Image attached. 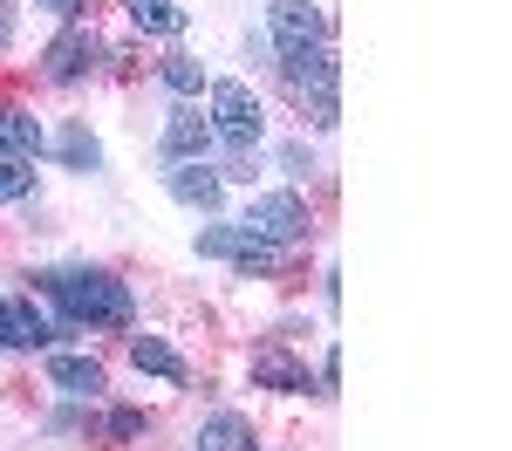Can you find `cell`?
Wrapping results in <instances>:
<instances>
[{
    "label": "cell",
    "mask_w": 512,
    "mask_h": 451,
    "mask_svg": "<svg viewBox=\"0 0 512 451\" xmlns=\"http://www.w3.org/2000/svg\"><path fill=\"white\" fill-rule=\"evenodd\" d=\"M28 281H35L41 301H55L62 335H76V328H130L137 322L130 287H123L117 274H103V267H41V274H28Z\"/></svg>",
    "instance_id": "cell-1"
},
{
    "label": "cell",
    "mask_w": 512,
    "mask_h": 451,
    "mask_svg": "<svg viewBox=\"0 0 512 451\" xmlns=\"http://www.w3.org/2000/svg\"><path fill=\"white\" fill-rule=\"evenodd\" d=\"M212 137L233 151V164H246L260 151V137H267V117H260V96L246 89V82H212Z\"/></svg>",
    "instance_id": "cell-2"
},
{
    "label": "cell",
    "mask_w": 512,
    "mask_h": 451,
    "mask_svg": "<svg viewBox=\"0 0 512 451\" xmlns=\"http://www.w3.org/2000/svg\"><path fill=\"white\" fill-rule=\"evenodd\" d=\"M253 240H267V246H301L308 240V199L301 192H260V199L246 205V219H239Z\"/></svg>",
    "instance_id": "cell-3"
},
{
    "label": "cell",
    "mask_w": 512,
    "mask_h": 451,
    "mask_svg": "<svg viewBox=\"0 0 512 451\" xmlns=\"http://www.w3.org/2000/svg\"><path fill=\"white\" fill-rule=\"evenodd\" d=\"M267 41H274V55H308V48H328V14H321V0H274L267 7Z\"/></svg>",
    "instance_id": "cell-4"
},
{
    "label": "cell",
    "mask_w": 512,
    "mask_h": 451,
    "mask_svg": "<svg viewBox=\"0 0 512 451\" xmlns=\"http://www.w3.org/2000/svg\"><path fill=\"white\" fill-rule=\"evenodd\" d=\"M198 253L205 260H233L239 274H280L294 246H267V240H253L246 226H205L198 233Z\"/></svg>",
    "instance_id": "cell-5"
},
{
    "label": "cell",
    "mask_w": 512,
    "mask_h": 451,
    "mask_svg": "<svg viewBox=\"0 0 512 451\" xmlns=\"http://www.w3.org/2000/svg\"><path fill=\"white\" fill-rule=\"evenodd\" d=\"M96 55H103V41H96V28H82V21H69L62 35L48 41V55H41V76H48V82H82L89 69H96Z\"/></svg>",
    "instance_id": "cell-6"
},
{
    "label": "cell",
    "mask_w": 512,
    "mask_h": 451,
    "mask_svg": "<svg viewBox=\"0 0 512 451\" xmlns=\"http://www.w3.org/2000/svg\"><path fill=\"white\" fill-rule=\"evenodd\" d=\"M205 151H212V123L198 117L192 103H178L171 123H164V158L171 164H205Z\"/></svg>",
    "instance_id": "cell-7"
},
{
    "label": "cell",
    "mask_w": 512,
    "mask_h": 451,
    "mask_svg": "<svg viewBox=\"0 0 512 451\" xmlns=\"http://www.w3.org/2000/svg\"><path fill=\"white\" fill-rule=\"evenodd\" d=\"M164 192H171L178 205H192V212H219L226 178H219V171H205V164H171V171H164Z\"/></svg>",
    "instance_id": "cell-8"
},
{
    "label": "cell",
    "mask_w": 512,
    "mask_h": 451,
    "mask_svg": "<svg viewBox=\"0 0 512 451\" xmlns=\"http://www.w3.org/2000/svg\"><path fill=\"white\" fill-rule=\"evenodd\" d=\"M48 383H55L62 397H89V404H96V397H103V363L82 356V349H55V356H48Z\"/></svg>",
    "instance_id": "cell-9"
},
{
    "label": "cell",
    "mask_w": 512,
    "mask_h": 451,
    "mask_svg": "<svg viewBox=\"0 0 512 451\" xmlns=\"http://www.w3.org/2000/svg\"><path fill=\"white\" fill-rule=\"evenodd\" d=\"M130 363L144 369V376H164V383H178V390L192 383V369H185V356H178V349H171L164 335H130Z\"/></svg>",
    "instance_id": "cell-10"
},
{
    "label": "cell",
    "mask_w": 512,
    "mask_h": 451,
    "mask_svg": "<svg viewBox=\"0 0 512 451\" xmlns=\"http://www.w3.org/2000/svg\"><path fill=\"white\" fill-rule=\"evenodd\" d=\"M253 383L280 390V397H301L308 390V363H294L287 349H253Z\"/></svg>",
    "instance_id": "cell-11"
},
{
    "label": "cell",
    "mask_w": 512,
    "mask_h": 451,
    "mask_svg": "<svg viewBox=\"0 0 512 451\" xmlns=\"http://www.w3.org/2000/svg\"><path fill=\"white\" fill-rule=\"evenodd\" d=\"M198 451H253V424L239 410H212L198 424Z\"/></svg>",
    "instance_id": "cell-12"
},
{
    "label": "cell",
    "mask_w": 512,
    "mask_h": 451,
    "mask_svg": "<svg viewBox=\"0 0 512 451\" xmlns=\"http://www.w3.org/2000/svg\"><path fill=\"white\" fill-rule=\"evenodd\" d=\"M0 151H14V158H41V151H48V137H41V123L28 117V110L0 103Z\"/></svg>",
    "instance_id": "cell-13"
},
{
    "label": "cell",
    "mask_w": 512,
    "mask_h": 451,
    "mask_svg": "<svg viewBox=\"0 0 512 451\" xmlns=\"http://www.w3.org/2000/svg\"><path fill=\"white\" fill-rule=\"evenodd\" d=\"M48 151H55V158L69 164V171H103V144L89 137V123H62Z\"/></svg>",
    "instance_id": "cell-14"
},
{
    "label": "cell",
    "mask_w": 512,
    "mask_h": 451,
    "mask_svg": "<svg viewBox=\"0 0 512 451\" xmlns=\"http://www.w3.org/2000/svg\"><path fill=\"white\" fill-rule=\"evenodd\" d=\"M123 14H130V28H144V35H178V28H185V7H178V0H123Z\"/></svg>",
    "instance_id": "cell-15"
},
{
    "label": "cell",
    "mask_w": 512,
    "mask_h": 451,
    "mask_svg": "<svg viewBox=\"0 0 512 451\" xmlns=\"http://www.w3.org/2000/svg\"><path fill=\"white\" fill-rule=\"evenodd\" d=\"M55 335H62V328L48 322L35 301H14V342H21V349H41V342H55Z\"/></svg>",
    "instance_id": "cell-16"
},
{
    "label": "cell",
    "mask_w": 512,
    "mask_h": 451,
    "mask_svg": "<svg viewBox=\"0 0 512 451\" xmlns=\"http://www.w3.org/2000/svg\"><path fill=\"white\" fill-rule=\"evenodd\" d=\"M35 192V158H14V151H0V205L28 199Z\"/></svg>",
    "instance_id": "cell-17"
},
{
    "label": "cell",
    "mask_w": 512,
    "mask_h": 451,
    "mask_svg": "<svg viewBox=\"0 0 512 451\" xmlns=\"http://www.w3.org/2000/svg\"><path fill=\"white\" fill-rule=\"evenodd\" d=\"M198 82H205V69H198L192 55H164V89L171 96H198Z\"/></svg>",
    "instance_id": "cell-18"
},
{
    "label": "cell",
    "mask_w": 512,
    "mask_h": 451,
    "mask_svg": "<svg viewBox=\"0 0 512 451\" xmlns=\"http://www.w3.org/2000/svg\"><path fill=\"white\" fill-rule=\"evenodd\" d=\"M96 431H103V438H144L151 417H144V410H110V417H96Z\"/></svg>",
    "instance_id": "cell-19"
},
{
    "label": "cell",
    "mask_w": 512,
    "mask_h": 451,
    "mask_svg": "<svg viewBox=\"0 0 512 451\" xmlns=\"http://www.w3.org/2000/svg\"><path fill=\"white\" fill-rule=\"evenodd\" d=\"M280 158H287V171H294V178H308V171H315V158H308V144H287Z\"/></svg>",
    "instance_id": "cell-20"
},
{
    "label": "cell",
    "mask_w": 512,
    "mask_h": 451,
    "mask_svg": "<svg viewBox=\"0 0 512 451\" xmlns=\"http://www.w3.org/2000/svg\"><path fill=\"white\" fill-rule=\"evenodd\" d=\"M0 349H21L14 342V301H0Z\"/></svg>",
    "instance_id": "cell-21"
},
{
    "label": "cell",
    "mask_w": 512,
    "mask_h": 451,
    "mask_svg": "<svg viewBox=\"0 0 512 451\" xmlns=\"http://www.w3.org/2000/svg\"><path fill=\"white\" fill-rule=\"evenodd\" d=\"M35 7H48V14H69V21H82V7H89V0H35Z\"/></svg>",
    "instance_id": "cell-22"
},
{
    "label": "cell",
    "mask_w": 512,
    "mask_h": 451,
    "mask_svg": "<svg viewBox=\"0 0 512 451\" xmlns=\"http://www.w3.org/2000/svg\"><path fill=\"white\" fill-rule=\"evenodd\" d=\"M14 41V14H7V0H0V48Z\"/></svg>",
    "instance_id": "cell-23"
}]
</instances>
